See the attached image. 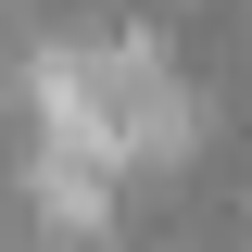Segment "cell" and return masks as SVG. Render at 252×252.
<instances>
[{"label": "cell", "instance_id": "cell-1", "mask_svg": "<svg viewBox=\"0 0 252 252\" xmlns=\"http://www.w3.org/2000/svg\"><path fill=\"white\" fill-rule=\"evenodd\" d=\"M38 114H51V177H76V189L126 177L177 139V89L152 51H63L38 76Z\"/></svg>", "mask_w": 252, "mask_h": 252}]
</instances>
